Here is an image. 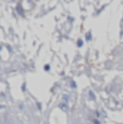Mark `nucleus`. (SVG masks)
<instances>
[{
  "instance_id": "obj_2",
  "label": "nucleus",
  "mask_w": 123,
  "mask_h": 124,
  "mask_svg": "<svg viewBox=\"0 0 123 124\" xmlns=\"http://www.w3.org/2000/svg\"><path fill=\"white\" fill-rule=\"evenodd\" d=\"M60 108L63 109V110H67V105H66L65 102H62V104L60 105Z\"/></svg>"
},
{
  "instance_id": "obj_3",
  "label": "nucleus",
  "mask_w": 123,
  "mask_h": 124,
  "mask_svg": "<svg viewBox=\"0 0 123 124\" xmlns=\"http://www.w3.org/2000/svg\"><path fill=\"white\" fill-rule=\"evenodd\" d=\"M70 84H71V87H74V89H75V87H77V84L75 83V81H71V82H70Z\"/></svg>"
},
{
  "instance_id": "obj_8",
  "label": "nucleus",
  "mask_w": 123,
  "mask_h": 124,
  "mask_svg": "<svg viewBox=\"0 0 123 124\" xmlns=\"http://www.w3.org/2000/svg\"><path fill=\"white\" fill-rule=\"evenodd\" d=\"M1 47H2V46H1V45H0V50H1Z\"/></svg>"
},
{
  "instance_id": "obj_7",
  "label": "nucleus",
  "mask_w": 123,
  "mask_h": 124,
  "mask_svg": "<svg viewBox=\"0 0 123 124\" xmlns=\"http://www.w3.org/2000/svg\"><path fill=\"white\" fill-rule=\"evenodd\" d=\"M22 90H23V91H25V90H26V84H25V83L22 85Z\"/></svg>"
},
{
  "instance_id": "obj_4",
  "label": "nucleus",
  "mask_w": 123,
  "mask_h": 124,
  "mask_svg": "<svg viewBox=\"0 0 123 124\" xmlns=\"http://www.w3.org/2000/svg\"><path fill=\"white\" fill-rule=\"evenodd\" d=\"M82 44H83L82 40H78V46H82Z\"/></svg>"
},
{
  "instance_id": "obj_6",
  "label": "nucleus",
  "mask_w": 123,
  "mask_h": 124,
  "mask_svg": "<svg viewBox=\"0 0 123 124\" xmlns=\"http://www.w3.org/2000/svg\"><path fill=\"white\" fill-rule=\"evenodd\" d=\"M90 35H91V34H87L86 35V39L87 40H91V36H90Z\"/></svg>"
},
{
  "instance_id": "obj_5",
  "label": "nucleus",
  "mask_w": 123,
  "mask_h": 124,
  "mask_svg": "<svg viewBox=\"0 0 123 124\" xmlns=\"http://www.w3.org/2000/svg\"><path fill=\"white\" fill-rule=\"evenodd\" d=\"M44 70H46V71H49V70H50V66H49V65H46V66H44Z\"/></svg>"
},
{
  "instance_id": "obj_1",
  "label": "nucleus",
  "mask_w": 123,
  "mask_h": 124,
  "mask_svg": "<svg viewBox=\"0 0 123 124\" xmlns=\"http://www.w3.org/2000/svg\"><path fill=\"white\" fill-rule=\"evenodd\" d=\"M16 11L18 12V14H20V15H24V11H23V9H22V7H21V6L16 7Z\"/></svg>"
}]
</instances>
